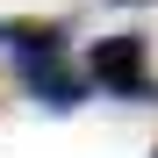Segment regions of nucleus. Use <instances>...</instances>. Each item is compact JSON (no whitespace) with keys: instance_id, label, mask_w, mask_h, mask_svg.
<instances>
[{"instance_id":"nucleus-1","label":"nucleus","mask_w":158,"mask_h":158,"mask_svg":"<svg viewBox=\"0 0 158 158\" xmlns=\"http://www.w3.org/2000/svg\"><path fill=\"white\" fill-rule=\"evenodd\" d=\"M144 58H151V43H144L137 29H122V36H101V43L86 50V86H101V94H122V101H158V79L144 72Z\"/></svg>"},{"instance_id":"nucleus-2","label":"nucleus","mask_w":158,"mask_h":158,"mask_svg":"<svg viewBox=\"0 0 158 158\" xmlns=\"http://www.w3.org/2000/svg\"><path fill=\"white\" fill-rule=\"evenodd\" d=\"M65 43H72L65 22H43V15H0V50H7V65H58Z\"/></svg>"},{"instance_id":"nucleus-3","label":"nucleus","mask_w":158,"mask_h":158,"mask_svg":"<svg viewBox=\"0 0 158 158\" xmlns=\"http://www.w3.org/2000/svg\"><path fill=\"white\" fill-rule=\"evenodd\" d=\"M15 79L43 101V108H58V115H65V108H79V101L94 94V86H86V72H72L65 58H58V65H15Z\"/></svg>"},{"instance_id":"nucleus-4","label":"nucleus","mask_w":158,"mask_h":158,"mask_svg":"<svg viewBox=\"0 0 158 158\" xmlns=\"http://www.w3.org/2000/svg\"><path fill=\"white\" fill-rule=\"evenodd\" d=\"M122 7H144V0H122Z\"/></svg>"},{"instance_id":"nucleus-5","label":"nucleus","mask_w":158,"mask_h":158,"mask_svg":"<svg viewBox=\"0 0 158 158\" xmlns=\"http://www.w3.org/2000/svg\"><path fill=\"white\" fill-rule=\"evenodd\" d=\"M151 158H158V151H151Z\"/></svg>"}]
</instances>
